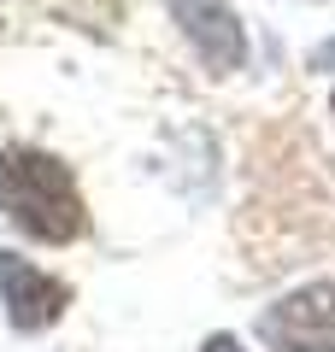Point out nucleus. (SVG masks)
Returning a JSON list of instances; mask_svg holds the SVG:
<instances>
[{"label": "nucleus", "mask_w": 335, "mask_h": 352, "mask_svg": "<svg viewBox=\"0 0 335 352\" xmlns=\"http://www.w3.org/2000/svg\"><path fill=\"white\" fill-rule=\"evenodd\" d=\"M312 71H335V41H323V47L312 53Z\"/></svg>", "instance_id": "6"}, {"label": "nucleus", "mask_w": 335, "mask_h": 352, "mask_svg": "<svg viewBox=\"0 0 335 352\" xmlns=\"http://www.w3.org/2000/svg\"><path fill=\"white\" fill-rule=\"evenodd\" d=\"M259 340L265 352H335V282H312L265 305Z\"/></svg>", "instance_id": "2"}, {"label": "nucleus", "mask_w": 335, "mask_h": 352, "mask_svg": "<svg viewBox=\"0 0 335 352\" xmlns=\"http://www.w3.org/2000/svg\"><path fill=\"white\" fill-rule=\"evenodd\" d=\"M0 217L48 247H65L88 229L77 176L36 147H0Z\"/></svg>", "instance_id": "1"}, {"label": "nucleus", "mask_w": 335, "mask_h": 352, "mask_svg": "<svg viewBox=\"0 0 335 352\" xmlns=\"http://www.w3.org/2000/svg\"><path fill=\"white\" fill-rule=\"evenodd\" d=\"M0 300H6V323L36 335V329H53L71 305V288L48 270H36L18 252H0Z\"/></svg>", "instance_id": "3"}, {"label": "nucleus", "mask_w": 335, "mask_h": 352, "mask_svg": "<svg viewBox=\"0 0 335 352\" xmlns=\"http://www.w3.org/2000/svg\"><path fill=\"white\" fill-rule=\"evenodd\" d=\"M171 18L183 24V36L194 41L200 65L206 71H236L247 59V36H241V18L223 6V0H171Z\"/></svg>", "instance_id": "4"}, {"label": "nucleus", "mask_w": 335, "mask_h": 352, "mask_svg": "<svg viewBox=\"0 0 335 352\" xmlns=\"http://www.w3.org/2000/svg\"><path fill=\"white\" fill-rule=\"evenodd\" d=\"M200 352H247V346H241L236 335H212V340H206V346H200Z\"/></svg>", "instance_id": "5"}]
</instances>
